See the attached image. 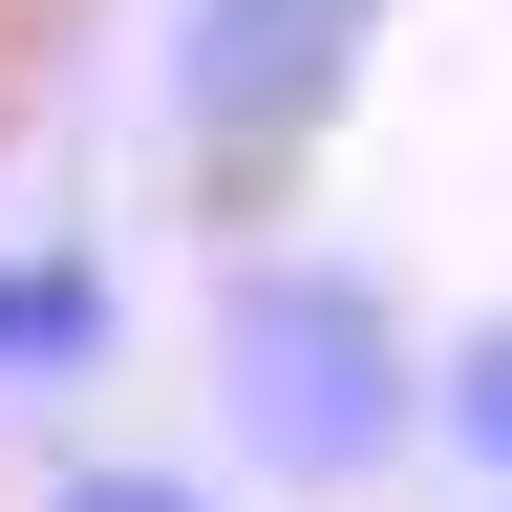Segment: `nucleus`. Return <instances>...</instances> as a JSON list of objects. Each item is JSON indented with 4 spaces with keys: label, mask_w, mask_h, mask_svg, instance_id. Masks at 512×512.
<instances>
[{
    "label": "nucleus",
    "mask_w": 512,
    "mask_h": 512,
    "mask_svg": "<svg viewBox=\"0 0 512 512\" xmlns=\"http://www.w3.org/2000/svg\"><path fill=\"white\" fill-rule=\"evenodd\" d=\"M214 384H235V448L278 491H363L384 448L427 427V342L363 256H235L214 299Z\"/></svg>",
    "instance_id": "f257e3e1"
},
{
    "label": "nucleus",
    "mask_w": 512,
    "mask_h": 512,
    "mask_svg": "<svg viewBox=\"0 0 512 512\" xmlns=\"http://www.w3.org/2000/svg\"><path fill=\"white\" fill-rule=\"evenodd\" d=\"M363 43H384V0H192V43H171V128H192V171H299L320 128H342L363 86Z\"/></svg>",
    "instance_id": "f03ea898"
},
{
    "label": "nucleus",
    "mask_w": 512,
    "mask_h": 512,
    "mask_svg": "<svg viewBox=\"0 0 512 512\" xmlns=\"http://www.w3.org/2000/svg\"><path fill=\"white\" fill-rule=\"evenodd\" d=\"M107 363V256H0V384H86Z\"/></svg>",
    "instance_id": "7ed1b4c3"
},
{
    "label": "nucleus",
    "mask_w": 512,
    "mask_h": 512,
    "mask_svg": "<svg viewBox=\"0 0 512 512\" xmlns=\"http://www.w3.org/2000/svg\"><path fill=\"white\" fill-rule=\"evenodd\" d=\"M43 512H214V491H192V470H64Z\"/></svg>",
    "instance_id": "39448f33"
},
{
    "label": "nucleus",
    "mask_w": 512,
    "mask_h": 512,
    "mask_svg": "<svg viewBox=\"0 0 512 512\" xmlns=\"http://www.w3.org/2000/svg\"><path fill=\"white\" fill-rule=\"evenodd\" d=\"M427 427H448V448H470V491L512 512V320H470V342H448V363H427Z\"/></svg>",
    "instance_id": "20e7f679"
}]
</instances>
